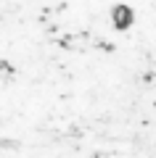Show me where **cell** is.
Here are the masks:
<instances>
[{
	"mask_svg": "<svg viewBox=\"0 0 156 158\" xmlns=\"http://www.w3.org/2000/svg\"><path fill=\"white\" fill-rule=\"evenodd\" d=\"M0 158H156V0H0Z\"/></svg>",
	"mask_w": 156,
	"mask_h": 158,
	"instance_id": "1",
	"label": "cell"
}]
</instances>
